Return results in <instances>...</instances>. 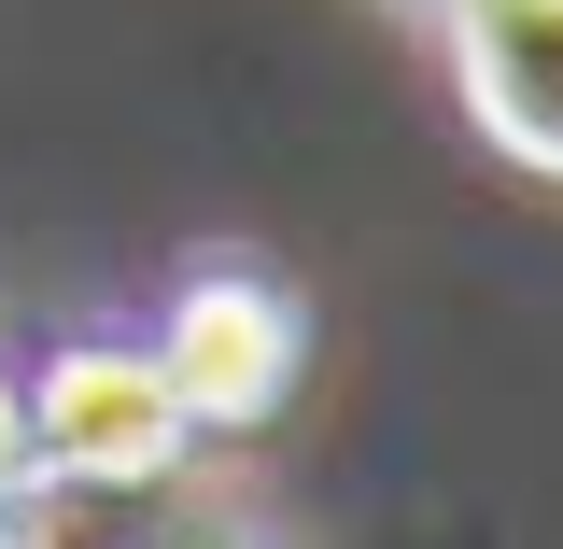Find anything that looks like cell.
<instances>
[{"label":"cell","instance_id":"obj_3","mask_svg":"<svg viewBox=\"0 0 563 549\" xmlns=\"http://www.w3.org/2000/svg\"><path fill=\"white\" fill-rule=\"evenodd\" d=\"M422 14H437V57L465 85L479 141L563 184V0H422Z\"/></svg>","mask_w":563,"mask_h":549},{"label":"cell","instance_id":"obj_2","mask_svg":"<svg viewBox=\"0 0 563 549\" xmlns=\"http://www.w3.org/2000/svg\"><path fill=\"white\" fill-rule=\"evenodd\" d=\"M155 366H169V395H184L198 437H240V422H268L282 395H296V366H310V310H296L268 268H198L184 296H169Z\"/></svg>","mask_w":563,"mask_h":549},{"label":"cell","instance_id":"obj_5","mask_svg":"<svg viewBox=\"0 0 563 549\" xmlns=\"http://www.w3.org/2000/svg\"><path fill=\"white\" fill-rule=\"evenodd\" d=\"M169 549H268V536H254V521H225V507H211V521H169Z\"/></svg>","mask_w":563,"mask_h":549},{"label":"cell","instance_id":"obj_4","mask_svg":"<svg viewBox=\"0 0 563 549\" xmlns=\"http://www.w3.org/2000/svg\"><path fill=\"white\" fill-rule=\"evenodd\" d=\"M29 493H43V480H29V422H14V395H0V521H14Z\"/></svg>","mask_w":563,"mask_h":549},{"label":"cell","instance_id":"obj_1","mask_svg":"<svg viewBox=\"0 0 563 549\" xmlns=\"http://www.w3.org/2000/svg\"><path fill=\"white\" fill-rule=\"evenodd\" d=\"M14 422H29V480H70V493H155L184 465V437H198L184 395H169V366L155 352H113V339L57 352L14 395Z\"/></svg>","mask_w":563,"mask_h":549}]
</instances>
